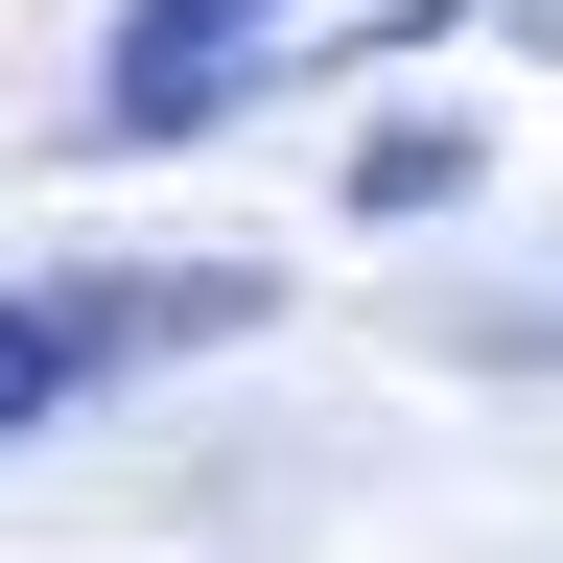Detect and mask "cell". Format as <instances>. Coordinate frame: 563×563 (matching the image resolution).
<instances>
[{"label":"cell","instance_id":"cell-1","mask_svg":"<svg viewBox=\"0 0 563 563\" xmlns=\"http://www.w3.org/2000/svg\"><path fill=\"white\" fill-rule=\"evenodd\" d=\"M258 24H282V0H141L118 70H95V141H211L235 70H258Z\"/></svg>","mask_w":563,"mask_h":563},{"label":"cell","instance_id":"cell-2","mask_svg":"<svg viewBox=\"0 0 563 563\" xmlns=\"http://www.w3.org/2000/svg\"><path fill=\"white\" fill-rule=\"evenodd\" d=\"M211 306H235V282H95V306H24V282H0V422H47L70 376H118V352H165Z\"/></svg>","mask_w":563,"mask_h":563}]
</instances>
